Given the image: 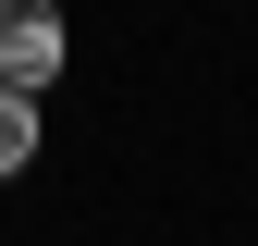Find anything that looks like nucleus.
<instances>
[{"label": "nucleus", "instance_id": "nucleus-1", "mask_svg": "<svg viewBox=\"0 0 258 246\" xmlns=\"http://www.w3.org/2000/svg\"><path fill=\"white\" fill-rule=\"evenodd\" d=\"M61 74V0H0V86H37Z\"/></svg>", "mask_w": 258, "mask_h": 246}, {"label": "nucleus", "instance_id": "nucleus-2", "mask_svg": "<svg viewBox=\"0 0 258 246\" xmlns=\"http://www.w3.org/2000/svg\"><path fill=\"white\" fill-rule=\"evenodd\" d=\"M25 160H37V99H25V86H0V184H13Z\"/></svg>", "mask_w": 258, "mask_h": 246}]
</instances>
